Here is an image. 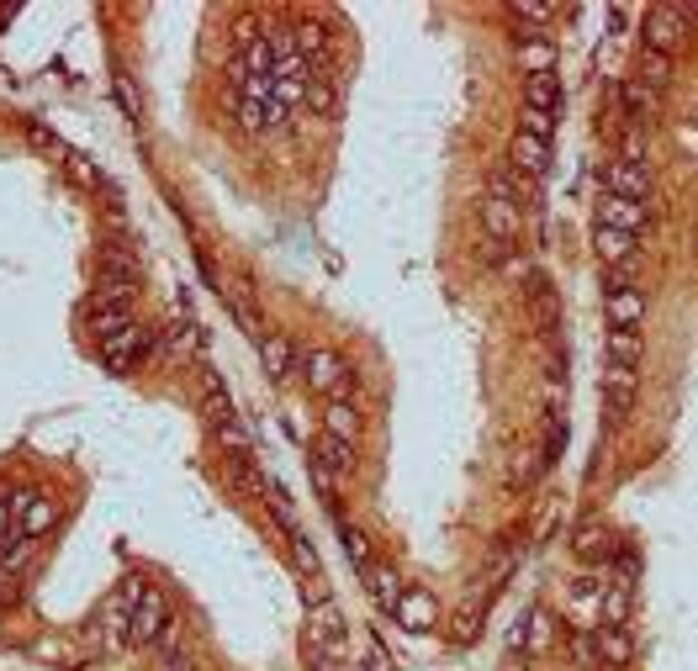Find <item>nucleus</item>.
<instances>
[{
  "instance_id": "obj_1",
  "label": "nucleus",
  "mask_w": 698,
  "mask_h": 671,
  "mask_svg": "<svg viewBox=\"0 0 698 671\" xmlns=\"http://www.w3.org/2000/svg\"><path fill=\"white\" fill-rule=\"evenodd\" d=\"M683 43H688V11H683V6H651V11H646V43H640V48H651V53H661V59H672Z\"/></svg>"
},
{
  "instance_id": "obj_2",
  "label": "nucleus",
  "mask_w": 698,
  "mask_h": 671,
  "mask_svg": "<svg viewBox=\"0 0 698 671\" xmlns=\"http://www.w3.org/2000/svg\"><path fill=\"white\" fill-rule=\"evenodd\" d=\"M603 312H609L614 328H640L646 323V291H640L630 275H614V281L603 286Z\"/></svg>"
},
{
  "instance_id": "obj_3",
  "label": "nucleus",
  "mask_w": 698,
  "mask_h": 671,
  "mask_svg": "<svg viewBox=\"0 0 698 671\" xmlns=\"http://www.w3.org/2000/svg\"><path fill=\"white\" fill-rule=\"evenodd\" d=\"M149 349H154V333L143 328V323H127L122 333H112V339L101 344V360L112 365V370H133L149 360Z\"/></svg>"
},
{
  "instance_id": "obj_4",
  "label": "nucleus",
  "mask_w": 698,
  "mask_h": 671,
  "mask_svg": "<svg viewBox=\"0 0 698 671\" xmlns=\"http://www.w3.org/2000/svg\"><path fill=\"white\" fill-rule=\"evenodd\" d=\"M170 629V603H164V592H143L138 608H133V619H127V640L133 645H159V635Z\"/></svg>"
},
{
  "instance_id": "obj_5",
  "label": "nucleus",
  "mask_w": 698,
  "mask_h": 671,
  "mask_svg": "<svg viewBox=\"0 0 698 671\" xmlns=\"http://www.w3.org/2000/svg\"><path fill=\"white\" fill-rule=\"evenodd\" d=\"M630 407H635V370L609 365L603 370V418H609V428H624Z\"/></svg>"
},
{
  "instance_id": "obj_6",
  "label": "nucleus",
  "mask_w": 698,
  "mask_h": 671,
  "mask_svg": "<svg viewBox=\"0 0 698 671\" xmlns=\"http://www.w3.org/2000/svg\"><path fill=\"white\" fill-rule=\"evenodd\" d=\"M307 386L323 391L328 402H339L349 391V365L339 360V354H328V349H312L307 354Z\"/></svg>"
},
{
  "instance_id": "obj_7",
  "label": "nucleus",
  "mask_w": 698,
  "mask_h": 671,
  "mask_svg": "<svg viewBox=\"0 0 698 671\" xmlns=\"http://www.w3.org/2000/svg\"><path fill=\"white\" fill-rule=\"evenodd\" d=\"M593 254L603 259V270L630 275V265H635V233H619V228H603V222H593Z\"/></svg>"
},
{
  "instance_id": "obj_8",
  "label": "nucleus",
  "mask_w": 698,
  "mask_h": 671,
  "mask_svg": "<svg viewBox=\"0 0 698 671\" xmlns=\"http://www.w3.org/2000/svg\"><path fill=\"white\" fill-rule=\"evenodd\" d=\"M513 175H524L529 185H535L545 170H550V143L540 138H529V133H513V164H508Z\"/></svg>"
},
{
  "instance_id": "obj_9",
  "label": "nucleus",
  "mask_w": 698,
  "mask_h": 671,
  "mask_svg": "<svg viewBox=\"0 0 698 671\" xmlns=\"http://www.w3.org/2000/svg\"><path fill=\"white\" fill-rule=\"evenodd\" d=\"M598 222H603V228H619V233H640V228H646V201H624V196L603 191Z\"/></svg>"
},
{
  "instance_id": "obj_10",
  "label": "nucleus",
  "mask_w": 698,
  "mask_h": 671,
  "mask_svg": "<svg viewBox=\"0 0 698 671\" xmlns=\"http://www.w3.org/2000/svg\"><path fill=\"white\" fill-rule=\"evenodd\" d=\"M646 191H651V164L614 159V170H609V196H624V201H646Z\"/></svg>"
},
{
  "instance_id": "obj_11",
  "label": "nucleus",
  "mask_w": 698,
  "mask_h": 671,
  "mask_svg": "<svg viewBox=\"0 0 698 671\" xmlns=\"http://www.w3.org/2000/svg\"><path fill=\"white\" fill-rule=\"evenodd\" d=\"M519 69L535 80V74H556V48H550L545 32H524L519 37Z\"/></svg>"
},
{
  "instance_id": "obj_12",
  "label": "nucleus",
  "mask_w": 698,
  "mask_h": 671,
  "mask_svg": "<svg viewBox=\"0 0 698 671\" xmlns=\"http://www.w3.org/2000/svg\"><path fill=\"white\" fill-rule=\"evenodd\" d=\"M434 619H439V608H434V598L429 592H402V603H397V624L402 629H413V635H424V629H434Z\"/></svg>"
},
{
  "instance_id": "obj_13",
  "label": "nucleus",
  "mask_w": 698,
  "mask_h": 671,
  "mask_svg": "<svg viewBox=\"0 0 698 671\" xmlns=\"http://www.w3.org/2000/svg\"><path fill=\"white\" fill-rule=\"evenodd\" d=\"M593 645H598V661H609V666H630V656H635V640L624 635V629H609V624L593 629Z\"/></svg>"
},
{
  "instance_id": "obj_14",
  "label": "nucleus",
  "mask_w": 698,
  "mask_h": 671,
  "mask_svg": "<svg viewBox=\"0 0 698 671\" xmlns=\"http://www.w3.org/2000/svg\"><path fill=\"white\" fill-rule=\"evenodd\" d=\"M323 428H328V439H344V444H355L360 439V413H355V402H328V413H323Z\"/></svg>"
},
{
  "instance_id": "obj_15",
  "label": "nucleus",
  "mask_w": 698,
  "mask_h": 671,
  "mask_svg": "<svg viewBox=\"0 0 698 671\" xmlns=\"http://www.w3.org/2000/svg\"><path fill=\"white\" fill-rule=\"evenodd\" d=\"M630 587H635V582H609V587H603L598 619L609 624V629H624V619H630Z\"/></svg>"
},
{
  "instance_id": "obj_16",
  "label": "nucleus",
  "mask_w": 698,
  "mask_h": 671,
  "mask_svg": "<svg viewBox=\"0 0 698 671\" xmlns=\"http://www.w3.org/2000/svg\"><path fill=\"white\" fill-rule=\"evenodd\" d=\"M667 80H672V59H661V53L640 48V59H635V85H646L651 96H656V90H667Z\"/></svg>"
},
{
  "instance_id": "obj_17",
  "label": "nucleus",
  "mask_w": 698,
  "mask_h": 671,
  "mask_svg": "<svg viewBox=\"0 0 698 671\" xmlns=\"http://www.w3.org/2000/svg\"><path fill=\"white\" fill-rule=\"evenodd\" d=\"M572 550L582 555V561H609V555H614V539H609V529H603V524H582L577 539H572Z\"/></svg>"
},
{
  "instance_id": "obj_18",
  "label": "nucleus",
  "mask_w": 698,
  "mask_h": 671,
  "mask_svg": "<svg viewBox=\"0 0 698 671\" xmlns=\"http://www.w3.org/2000/svg\"><path fill=\"white\" fill-rule=\"evenodd\" d=\"M524 106L550 111V117H556V111H561V80H556V74H535V80L524 85Z\"/></svg>"
},
{
  "instance_id": "obj_19",
  "label": "nucleus",
  "mask_w": 698,
  "mask_h": 671,
  "mask_svg": "<svg viewBox=\"0 0 698 671\" xmlns=\"http://www.w3.org/2000/svg\"><path fill=\"white\" fill-rule=\"evenodd\" d=\"M53 518H59V508H53V497H32L22 508V534L27 539H43L53 529Z\"/></svg>"
},
{
  "instance_id": "obj_20",
  "label": "nucleus",
  "mask_w": 698,
  "mask_h": 671,
  "mask_svg": "<svg viewBox=\"0 0 698 671\" xmlns=\"http://www.w3.org/2000/svg\"><path fill=\"white\" fill-rule=\"evenodd\" d=\"M640 360V328H609V365L635 370Z\"/></svg>"
},
{
  "instance_id": "obj_21",
  "label": "nucleus",
  "mask_w": 698,
  "mask_h": 671,
  "mask_svg": "<svg viewBox=\"0 0 698 671\" xmlns=\"http://www.w3.org/2000/svg\"><path fill=\"white\" fill-rule=\"evenodd\" d=\"M260 360H265V370L275 381H286L291 376V360H297V354H291V344L281 339V333H270V339H260Z\"/></svg>"
},
{
  "instance_id": "obj_22",
  "label": "nucleus",
  "mask_w": 698,
  "mask_h": 671,
  "mask_svg": "<svg viewBox=\"0 0 698 671\" xmlns=\"http://www.w3.org/2000/svg\"><path fill=\"white\" fill-rule=\"evenodd\" d=\"M307 117H334L339 111V90H334V80H307Z\"/></svg>"
},
{
  "instance_id": "obj_23",
  "label": "nucleus",
  "mask_w": 698,
  "mask_h": 671,
  "mask_svg": "<svg viewBox=\"0 0 698 671\" xmlns=\"http://www.w3.org/2000/svg\"><path fill=\"white\" fill-rule=\"evenodd\" d=\"M550 640H556V619H550V613H529L519 645L529 650V656H540V650H550Z\"/></svg>"
},
{
  "instance_id": "obj_24",
  "label": "nucleus",
  "mask_w": 698,
  "mask_h": 671,
  "mask_svg": "<svg viewBox=\"0 0 698 671\" xmlns=\"http://www.w3.org/2000/svg\"><path fill=\"white\" fill-rule=\"evenodd\" d=\"M312 460H318V465H328L334 476H344L349 465H355V444H344V439H323V450L312 455Z\"/></svg>"
},
{
  "instance_id": "obj_25",
  "label": "nucleus",
  "mask_w": 698,
  "mask_h": 671,
  "mask_svg": "<svg viewBox=\"0 0 698 671\" xmlns=\"http://www.w3.org/2000/svg\"><path fill=\"white\" fill-rule=\"evenodd\" d=\"M238 127H244V133H270V106L238 96Z\"/></svg>"
},
{
  "instance_id": "obj_26",
  "label": "nucleus",
  "mask_w": 698,
  "mask_h": 671,
  "mask_svg": "<svg viewBox=\"0 0 698 671\" xmlns=\"http://www.w3.org/2000/svg\"><path fill=\"white\" fill-rule=\"evenodd\" d=\"M519 133H529V138L550 143V133H556V117H550V111H535V106H524V117H519Z\"/></svg>"
},
{
  "instance_id": "obj_27",
  "label": "nucleus",
  "mask_w": 698,
  "mask_h": 671,
  "mask_svg": "<svg viewBox=\"0 0 698 671\" xmlns=\"http://www.w3.org/2000/svg\"><path fill=\"white\" fill-rule=\"evenodd\" d=\"M624 106L635 111V122H651V117H656V96H651L646 85H635V80L624 85Z\"/></svg>"
},
{
  "instance_id": "obj_28",
  "label": "nucleus",
  "mask_w": 698,
  "mask_h": 671,
  "mask_svg": "<svg viewBox=\"0 0 698 671\" xmlns=\"http://www.w3.org/2000/svg\"><path fill=\"white\" fill-rule=\"evenodd\" d=\"M550 16H556V6H540V0H519L513 6V22H529V27H545Z\"/></svg>"
},
{
  "instance_id": "obj_29",
  "label": "nucleus",
  "mask_w": 698,
  "mask_h": 671,
  "mask_svg": "<svg viewBox=\"0 0 698 671\" xmlns=\"http://www.w3.org/2000/svg\"><path fill=\"white\" fill-rule=\"evenodd\" d=\"M376 598H381V608H392V613H397L402 587H397V576H392V571H381V576H376Z\"/></svg>"
},
{
  "instance_id": "obj_30",
  "label": "nucleus",
  "mask_w": 698,
  "mask_h": 671,
  "mask_svg": "<svg viewBox=\"0 0 698 671\" xmlns=\"http://www.w3.org/2000/svg\"><path fill=\"white\" fill-rule=\"evenodd\" d=\"M291 561H297L302 571H318V550H312V545H307V539L297 534V539H291Z\"/></svg>"
},
{
  "instance_id": "obj_31",
  "label": "nucleus",
  "mask_w": 698,
  "mask_h": 671,
  "mask_svg": "<svg viewBox=\"0 0 698 671\" xmlns=\"http://www.w3.org/2000/svg\"><path fill=\"white\" fill-rule=\"evenodd\" d=\"M572 656H577L582 666H603V661H598V645H593V635H577V640H572Z\"/></svg>"
},
{
  "instance_id": "obj_32",
  "label": "nucleus",
  "mask_w": 698,
  "mask_h": 671,
  "mask_svg": "<svg viewBox=\"0 0 698 671\" xmlns=\"http://www.w3.org/2000/svg\"><path fill=\"white\" fill-rule=\"evenodd\" d=\"M344 550H349V561H355V566H365V555H371V550H365V534H360V529H344Z\"/></svg>"
},
{
  "instance_id": "obj_33",
  "label": "nucleus",
  "mask_w": 698,
  "mask_h": 671,
  "mask_svg": "<svg viewBox=\"0 0 698 671\" xmlns=\"http://www.w3.org/2000/svg\"><path fill=\"white\" fill-rule=\"evenodd\" d=\"M6 534H11V502L0 497V539H6Z\"/></svg>"
}]
</instances>
